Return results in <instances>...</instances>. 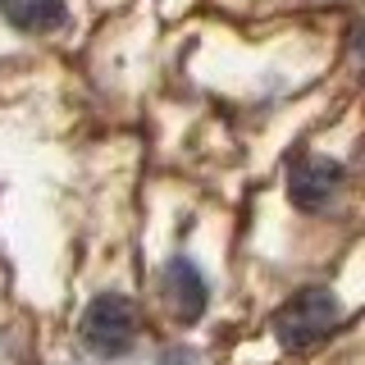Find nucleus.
<instances>
[{
  "label": "nucleus",
  "mask_w": 365,
  "mask_h": 365,
  "mask_svg": "<svg viewBox=\"0 0 365 365\" xmlns=\"http://www.w3.org/2000/svg\"><path fill=\"white\" fill-rule=\"evenodd\" d=\"M0 14L23 32H55L68 19V0H0Z\"/></svg>",
  "instance_id": "39448f33"
},
{
  "label": "nucleus",
  "mask_w": 365,
  "mask_h": 365,
  "mask_svg": "<svg viewBox=\"0 0 365 365\" xmlns=\"http://www.w3.org/2000/svg\"><path fill=\"white\" fill-rule=\"evenodd\" d=\"M338 187H342V165L329 160V155H302L288 169V197H292V205H302V210L329 205V197H334Z\"/></svg>",
  "instance_id": "7ed1b4c3"
},
{
  "label": "nucleus",
  "mask_w": 365,
  "mask_h": 365,
  "mask_svg": "<svg viewBox=\"0 0 365 365\" xmlns=\"http://www.w3.org/2000/svg\"><path fill=\"white\" fill-rule=\"evenodd\" d=\"M165 302L174 306V315L182 319V324L201 319V311H205V279L197 274V265H192V260L174 256V260L165 265Z\"/></svg>",
  "instance_id": "20e7f679"
},
{
  "label": "nucleus",
  "mask_w": 365,
  "mask_h": 365,
  "mask_svg": "<svg viewBox=\"0 0 365 365\" xmlns=\"http://www.w3.org/2000/svg\"><path fill=\"white\" fill-rule=\"evenodd\" d=\"M83 342L96 356H123L137 342V311L128 297H119V292L96 297L83 315Z\"/></svg>",
  "instance_id": "f03ea898"
},
{
  "label": "nucleus",
  "mask_w": 365,
  "mask_h": 365,
  "mask_svg": "<svg viewBox=\"0 0 365 365\" xmlns=\"http://www.w3.org/2000/svg\"><path fill=\"white\" fill-rule=\"evenodd\" d=\"M338 319H342V306H338L334 292L306 288V292H297L292 302L279 306V315H274V338L288 351H306V347H315V342H324L334 334Z\"/></svg>",
  "instance_id": "f257e3e1"
}]
</instances>
